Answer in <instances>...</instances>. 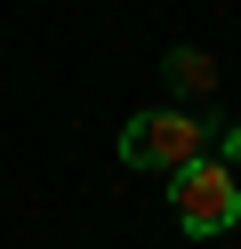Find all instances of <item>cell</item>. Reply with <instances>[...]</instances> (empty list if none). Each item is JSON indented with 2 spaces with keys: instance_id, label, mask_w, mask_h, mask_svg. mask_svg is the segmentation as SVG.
Instances as JSON below:
<instances>
[{
  "instance_id": "cell-1",
  "label": "cell",
  "mask_w": 241,
  "mask_h": 249,
  "mask_svg": "<svg viewBox=\"0 0 241 249\" xmlns=\"http://www.w3.org/2000/svg\"><path fill=\"white\" fill-rule=\"evenodd\" d=\"M217 129L225 121L209 113H193V105H153V113H137L121 129V161L129 169H153V177H177L185 161H201V153H217Z\"/></svg>"
},
{
  "instance_id": "cell-2",
  "label": "cell",
  "mask_w": 241,
  "mask_h": 249,
  "mask_svg": "<svg viewBox=\"0 0 241 249\" xmlns=\"http://www.w3.org/2000/svg\"><path fill=\"white\" fill-rule=\"evenodd\" d=\"M169 209H177V225H185L193 241H209V233L241 225V185H233V169H225L217 153H201V161H185L169 177Z\"/></svg>"
},
{
  "instance_id": "cell-3",
  "label": "cell",
  "mask_w": 241,
  "mask_h": 249,
  "mask_svg": "<svg viewBox=\"0 0 241 249\" xmlns=\"http://www.w3.org/2000/svg\"><path fill=\"white\" fill-rule=\"evenodd\" d=\"M161 81H169V97H177V105H193V113H201V105L217 97V56L193 49V40H177V49L161 56Z\"/></svg>"
},
{
  "instance_id": "cell-4",
  "label": "cell",
  "mask_w": 241,
  "mask_h": 249,
  "mask_svg": "<svg viewBox=\"0 0 241 249\" xmlns=\"http://www.w3.org/2000/svg\"><path fill=\"white\" fill-rule=\"evenodd\" d=\"M217 161L233 169V185H241V121H225V129H217Z\"/></svg>"
}]
</instances>
